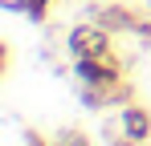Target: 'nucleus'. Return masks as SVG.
Returning <instances> with one entry per match:
<instances>
[{"label": "nucleus", "mask_w": 151, "mask_h": 146, "mask_svg": "<svg viewBox=\"0 0 151 146\" xmlns=\"http://www.w3.org/2000/svg\"><path fill=\"white\" fill-rule=\"evenodd\" d=\"M65 53H70L74 61L78 57H114V33L86 16L82 24H74V28L65 33Z\"/></svg>", "instance_id": "1"}, {"label": "nucleus", "mask_w": 151, "mask_h": 146, "mask_svg": "<svg viewBox=\"0 0 151 146\" xmlns=\"http://www.w3.org/2000/svg\"><path fill=\"white\" fill-rule=\"evenodd\" d=\"M74 77H78V85H90V89H119L127 81L119 57H78Z\"/></svg>", "instance_id": "2"}, {"label": "nucleus", "mask_w": 151, "mask_h": 146, "mask_svg": "<svg viewBox=\"0 0 151 146\" xmlns=\"http://www.w3.org/2000/svg\"><path fill=\"white\" fill-rule=\"evenodd\" d=\"M119 130H123L127 138H135V142H151V110L147 106H139V101H127L123 110H119Z\"/></svg>", "instance_id": "3"}, {"label": "nucleus", "mask_w": 151, "mask_h": 146, "mask_svg": "<svg viewBox=\"0 0 151 146\" xmlns=\"http://www.w3.org/2000/svg\"><path fill=\"white\" fill-rule=\"evenodd\" d=\"M53 146H94V138L86 130H78V126H61L53 134Z\"/></svg>", "instance_id": "4"}, {"label": "nucleus", "mask_w": 151, "mask_h": 146, "mask_svg": "<svg viewBox=\"0 0 151 146\" xmlns=\"http://www.w3.org/2000/svg\"><path fill=\"white\" fill-rule=\"evenodd\" d=\"M106 146H143V142H135V138H127L123 130H119V122H114V130L106 134Z\"/></svg>", "instance_id": "5"}, {"label": "nucleus", "mask_w": 151, "mask_h": 146, "mask_svg": "<svg viewBox=\"0 0 151 146\" xmlns=\"http://www.w3.org/2000/svg\"><path fill=\"white\" fill-rule=\"evenodd\" d=\"M0 4H4L8 12H21V16H25V4H29V0H0Z\"/></svg>", "instance_id": "6"}]
</instances>
